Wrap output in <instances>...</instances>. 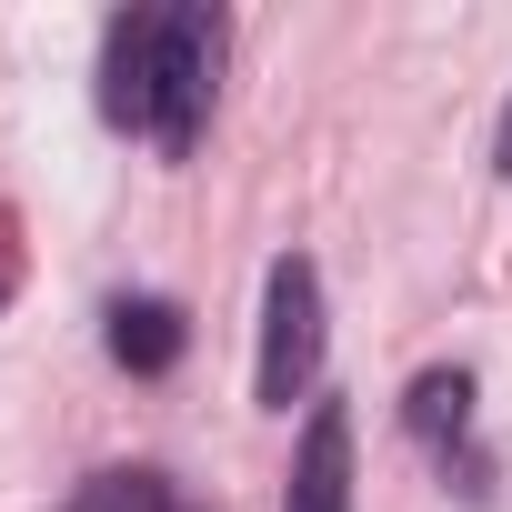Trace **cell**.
I'll return each mask as SVG.
<instances>
[{
	"instance_id": "8992f818",
	"label": "cell",
	"mask_w": 512,
	"mask_h": 512,
	"mask_svg": "<svg viewBox=\"0 0 512 512\" xmlns=\"http://www.w3.org/2000/svg\"><path fill=\"white\" fill-rule=\"evenodd\" d=\"M402 422H412L422 442H462V422H472V372H422L412 402H402Z\"/></svg>"
},
{
	"instance_id": "7a4b0ae2",
	"label": "cell",
	"mask_w": 512,
	"mask_h": 512,
	"mask_svg": "<svg viewBox=\"0 0 512 512\" xmlns=\"http://www.w3.org/2000/svg\"><path fill=\"white\" fill-rule=\"evenodd\" d=\"M322 372V272L302 262V251H282L272 282H262V372H251V392H262V412H292Z\"/></svg>"
},
{
	"instance_id": "277c9868",
	"label": "cell",
	"mask_w": 512,
	"mask_h": 512,
	"mask_svg": "<svg viewBox=\"0 0 512 512\" xmlns=\"http://www.w3.org/2000/svg\"><path fill=\"white\" fill-rule=\"evenodd\" d=\"M151 41H161V11H121L101 41V121L121 131H151Z\"/></svg>"
},
{
	"instance_id": "52a82bcc",
	"label": "cell",
	"mask_w": 512,
	"mask_h": 512,
	"mask_svg": "<svg viewBox=\"0 0 512 512\" xmlns=\"http://www.w3.org/2000/svg\"><path fill=\"white\" fill-rule=\"evenodd\" d=\"M492 171L512 181V111H502V141H492Z\"/></svg>"
},
{
	"instance_id": "5b68a950",
	"label": "cell",
	"mask_w": 512,
	"mask_h": 512,
	"mask_svg": "<svg viewBox=\"0 0 512 512\" xmlns=\"http://www.w3.org/2000/svg\"><path fill=\"white\" fill-rule=\"evenodd\" d=\"M181 342H191V322H181L171 302H121V312H111V362H121V372H171Z\"/></svg>"
},
{
	"instance_id": "3957f363",
	"label": "cell",
	"mask_w": 512,
	"mask_h": 512,
	"mask_svg": "<svg viewBox=\"0 0 512 512\" xmlns=\"http://www.w3.org/2000/svg\"><path fill=\"white\" fill-rule=\"evenodd\" d=\"M282 512H352V412H342V402H312Z\"/></svg>"
},
{
	"instance_id": "6da1fadb",
	"label": "cell",
	"mask_w": 512,
	"mask_h": 512,
	"mask_svg": "<svg viewBox=\"0 0 512 512\" xmlns=\"http://www.w3.org/2000/svg\"><path fill=\"white\" fill-rule=\"evenodd\" d=\"M211 81H221V11L171 0V11H161V41H151V141H161L171 161L201 141Z\"/></svg>"
}]
</instances>
